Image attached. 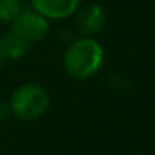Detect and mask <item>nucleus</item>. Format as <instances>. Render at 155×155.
<instances>
[{
    "label": "nucleus",
    "instance_id": "1",
    "mask_svg": "<svg viewBox=\"0 0 155 155\" xmlns=\"http://www.w3.org/2000/svg\"><path fill=\"white\" fill-rule=\"evenodd\" d=\"M105 60L104 47L92 37L72 42L64 55V68L75 80H88L100 72Z\"/></svg>",
    "mask_w": 155,
    "mask_h": 155
},
{
    "label": "nucleus",
    "instance_id": "2",
    "mask_svg": "<svg viewBox=\"0 0 155 155\" xmlns=\"http://www.w3.org/2000/svg\"><path fill=\"white\" fill-rule=\"evenodd\" d=\"M50 105L48 92L38 84H24L12 94L8 107L10 114L17 115L22 120H37Z\"/></svg>",
    "mask_w": 155,
    "mask_h": 155
},
{
    "label": "nucleus",
    "instance_id": "3",
    "mask_svg": "<svg viewBox=\"0 0 155 155\" xmlns=\"http://www.w3.org/2000/svg\"><path fill=\"white\" fill-rule=\"evenodd\" d=\"M12 28L28 44H35L48 34V20L37 10H22L12 22Z\"/></svg>",
    "mask_w": 155,
    "mask_h": 155
},
{
    "label": "nucleus",
    "instance_id": "4",
    "mask_svg": "<svg viewBox=\"0 0 155 155\" xmlns=\"http://www.w3.org/2000/svg\"><path fill=\"white\" fill-rule=\"evenodd\" d=\"M105 10L98 4H87L77 12V28L87 37L100 34L105 27Z\"/></svg>",
    "mask_w": 155,
    "mask_h": 155
},
{
    "label": "nucleus",
    "instance_id": "5",
    "mask_svg": "<svg viewBox=\"0 0 155 155\" xmlns=\"http://www.w3.org/2000/svg\"><path fill=\"white\" fill-rule=\"evenodd\" d=\"M32 5L47 20H64L78 10L80 0H32Z\"/></svg>",
    "mask_w": 155,
    "mask_h": 155
},
{
    "label": "nucleus",
    "instance_id": "6",
    "mask_svg": "<svg viewBox=\"0 0 155 155\" xmlns=\"http://www.w3.org/2000/svg\"><path fill=\"white\" fill-rule=\"evenodd\" d=\"M0 38H2V44H4L7 58H12V60H18V58L25 57L28 48H30V44L25 38H22L14 28H8Z\"/></svg>",
    "mask_w": 155,
    "mask_h": 155
},
{
    "label": "nucleus",
    "instance_id": "7",
    "mask_svg": "<svg viewBox=\"0 0 155 155\" xmlns=\"http://www.w3.org/2000/svg\"><path fill=\"white\" fill-rule=\"evenodd\" d=\"M20 0H0V22L12 24L20 15Z\"/></svg>",
    "mask_w": 155,
    "mask_h": 155
},
{
    "label": "nucleus",
    "instance_id": "8",
    "mask_svg": "<svg viewBox=\"0 0 155 155\" xmlns=\"http://www.w3.org/2000/svg\"><path fill=\"white\" fill-rule=\"evenodd\" d=\"M8 114H10V107H8V104H5L4 100H0V122L5 120V118L8 117Z\"/></svg>",
    "mask_w": 155,
    "mask_h": 155
},
{
    "label": "nucleus",
    "instance_id": "9",
    "mask_svg": "<svg viewBox=\"0 0 155 155\" xmlns=\"http://www.w3.org/2000/svg\"><path fill=\"white\" fill-rule=\"evenodd\" d=\"M7 54H5V48H4V44H2V38H0V68L5 65V62H7Z\"/></svg>",
    "mask_w": 155,
    "mask_h": 155
},
{
    "label": "nucleus",
    "instance_id": "10",
    "mask_svg": "<svg viewBox=\"0 0 155 155\" xmlns=\"http://www.w3.org/2000/svg\"><path fill=\"white\" fill-rule=\"evenodd\" d=\"M138 155H143V153H138Z\"/></svg>",
    "mask_w": 155,
    "mask_h": 155
}]
</instances>
